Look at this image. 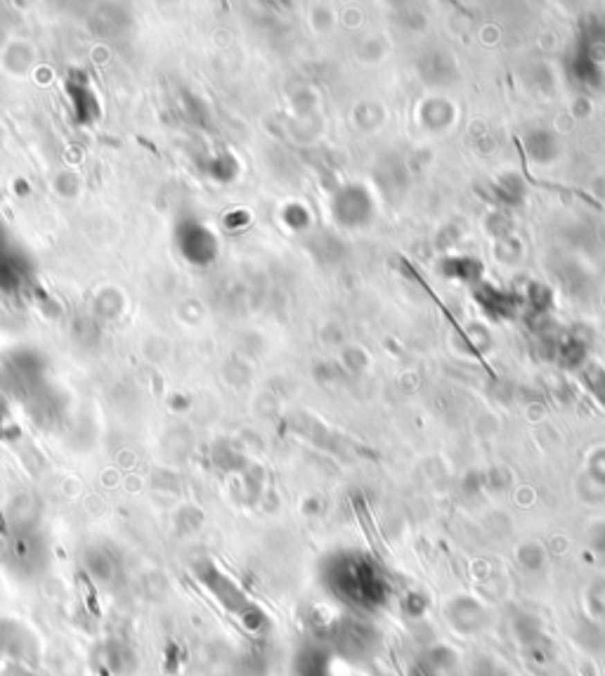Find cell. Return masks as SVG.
<instances>
[{
    "label": "cell",
    "instance_id": "2",
    "mask_svg": "<svg viewBox=\"0 0 605 676\" xmlns=\"http://www.w3.org/2000/svg\"><path fill=\"white\" fill-rule=\"evenodd\" d=\"M135 664H138V657L128 643L111 641L97 652V667L107 669L114 676H128L130 672H135Z\"/></svg>",
    "mask_w": 605,
    "mask_h": 676
},
{
    "label": "cell",
    "instance_id": "4",
    "mask_svg": "<svg viewBox=\"0 0 605 676\" xmlns=\"http://www.w3.org/2000/svg\"><path fill=\"white\" fill-rule=\"evenodd\" d=\"M3 676H38V672L36 667H28V664L10 662L3 667Z\"/></svg>",
    "mask_w": 605,
    "mask_h": 676
},
{
    "label": "cell",
    "instance_id": "1",
    "mask_svg": "<svg viewBox=\"0 0 605 676\" xmlns=\"http://www.w3.org/2000/svg\"><path fill=\"white\" fill-rule=\"evenodd\" d=\"M41 657V641L24 622L12 617H0V660L5 664L19 662L36 667Z\"/></svg>",
    "mask_w": 605,
    "mask_h": 676
},
{
    "label": "cell",
    "instance_id": "3",
    "mask_svg": "<svg viewBox=\"0 0 605 676\" xmlns=\"http://www.w3.org/2000/svg\"><path fill=\"white\" fill-rule=\"evenodd\" d=\"M85 570H88L90 580H93L97 587L109 589L111 584H116L118 568H116V563H114V560L107 553L90 551L88 555H85Z\"/></svg>",
    "mask_w": 605,
    "mask_h": 676
}]
</instances>
